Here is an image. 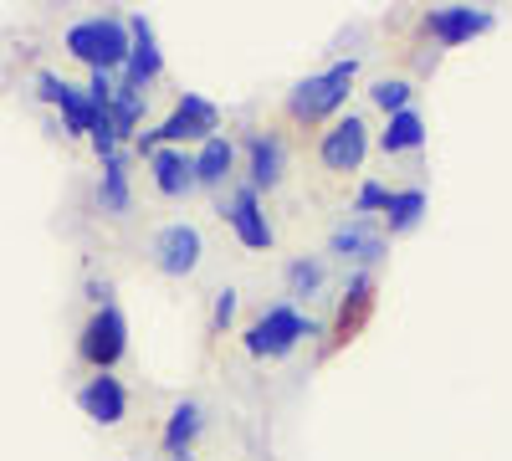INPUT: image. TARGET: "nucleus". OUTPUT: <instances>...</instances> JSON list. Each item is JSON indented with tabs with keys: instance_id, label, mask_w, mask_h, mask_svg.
<instances>
[{
	"instance_id": "f8f14e48",
	"label": "nucleus",
	"mask_w": 512,
	"mask_h": 461,
	"mask_svg": "<svg viewBox=\"0 0 512 461\" xmlns=\"http://www.w3.org/2000/svg\"><path fill=\"white\" fill-rule=\"evenodd\" d=\"M246 170H251V190H272V185H282V175H287V144L277 139V134H267V129H251L246 134Z\"/></svg>"
},
{
	"instance_id": "6ab92c4d",
	"label": "nucleus",
	"mask_w": 512,
	"mask_h": 461,
	"mask_svg": "<svg viewBox=\"0 0 512 461\" xmlns=\"http://www.w3.org/2000/svg\"><path fill=\"white\" fill-rule=\"evenodd\" d=\"M420 144H425V118H420L415 108L395 113L390 123H384V134H379V149H384V154H410V149H420Z\"/></svg>"
},
{
	"instance_id": "5701e85b",
	"label": "nucleus",
	"mask_w": 512,
	"mask_h": 461,
	"mask_svg": "<svg viewBox=\"0 0 512 461\" xmlns=\"http://www.w3.org/2000/svg\"><path fill=\"white\" fill-rule=\"evenodd\" d=\"M369 98H374V108H384V113H405L410 108V98H415V88H410V82L405 77H379L374 82V88H369Z\"/></svg>"
},
{
	"instance_id": "7ed1b4c3",
	"label": "nucleus",
	"mask_w": 512,
	"mask_h": 461,
	"mask_svg": "<svg viewBox=\"0 0 512 461\" xmlns=\"http://www.w3.org/2000/svg\"><path fill=\"white\" fill-rule=\"evenodd\" d=\"M354 77H359V57L333 62V67H323V72L303 77V82L292 88V98H287L292 118H303V123L333 118L338 108H344V98H349V88H354Z\"/></svg>"
},
{
	"instance_id": "a211bd4d",
	"label": "nucleus",
	"mask_w": 512,
	"mask_h": 461,
	"mask_svg": "<svg viewBox=\"0 0 512 461\" xmlns=\"http://www.w3.org/2000/svg\"><path fill=\"white\" fill-rule=\"evenodd\" d=\"M231 164H236V144H231L226 134L205 139L200 154H195V185H221V180L231 175Z\"/></svg>"
},
{
	"instance_id": "f03ea898",
	"label": "nucleus",
	"mask_w": 512,
	"mask_h": 461,
	"mask_svg": "<svg viewBox=\"0 0 512 461\" xmlns=\"http://www.w3.org/2000/svg\"><path fill=\"white\" fill-rule=\"evenodd\" d=\"M128 47H134V36H128V21L118 16H88L67 31V52L77 62H88L93 72H123Z\"/></svg>"
},
{
	"instance_id": "20e7f679",
	"label": "nucleus",
	"mask_w": 512,
	"mask_h": 461,
	"mask_svg": "<svg viewBox=\"0 0 512 461\" xmlns=\"http://www.w3.org/2000/svg\"><path fill=\"white\" fill-rule=\"evenodd\" d=\"M313 333H323L313 318H303L292 303H277L246 328V354L251 359H287L303 339H313Z\"/></svg>"
},
{
	"instance_id": "2eb2a0df",
	"label": "nucleus",
	"mask_w": 512,
	"mask_h": 461,
	"mask_svg": "<svg viewBox=\"0 0 512 461\" xmlns=\"http://www.w3.org/2000/svg\"><path fill=\"white\" fill-rule=\"evenodd\" d=\"M149 170H154L159 195H185V190H195V154H185V149H154V154H149Z\"/></svg>"
},
{
	"instance_id": "f257e3e1",
	"label": "nucleus",
	"mask_w": 512,
	"mask_h": 461,
	"mask_svg": "<svg viewBox=\"0 0 512 461\" xmlns=\"http://www.w3.org/2000/svg\"><path fill=\"white\" fill-rule=\"evenodd\" d=\"M216 129H221V108L210 103V98H200V93H185L159 129H144L139 134V154L175 149V144H205V139H216Z\"/></svg>"
},
{
	"instance_id": "aec40b11",
	"label": "nucleus",
	"mask_w": 512,
	"mask_h": 461,
	"mask_svg": "<svg viewBox=\"0 0 512 461\" xmlns=\"http://www.w3.org/2000/svg\"><path fill=\"white\" fill-rule=\"evenodd\" d=\"M144 88H128V82L118 77V93H113V103H108V118H113V129H118V139H128V134H139V123H144Z\"/></svg>"
},
{
	"instance_id": "0eeeda50",
	"label": "nucleus",
	"mask_w": 512,
	"mask_h": 461,
	"mask_svg": "<svg viewBox=\"0 0 512 461\" xmlns=\"http://www.w3.org/2000/svg\"><path fill=\"white\" fill-rule=\"evenodd\" d=\"M425 31H431L436 47H466L472 36L492 31V11H482V6H431L425 11Z\"/></svg>"
},
{
	"instance_id": "412c9836",
	"label": "nucleus",
	"mask_w": 512,
	"mask_h": 461,
	"mask_svg": "<svg viewBox=\"0 0 512 461\" xmlns=\"http://www.w3.org/2000/svg\"><path fill=\"white\" fill-rule=\"evenodd\" d=\"M420 216H425V190H390V205H384V226H390V236L415 231Z\"/></svg>"
},
{
	"instance_id": "4be33fe9",
	"label": "nucleus",
	"mask_w": 512,
	"mask_h": 461,
	"mask_svg": "<svg viewBox=\"0 0 512 461\" xmlns=\"http://www.w3.org/2000/svg\"><path fill=\"white\" fill-rule=\"evenodd\" d=\"M62 123H67V134H93L98 129V118H103V108L88 98V88H72L67 82V93H62Z\"/></svg>"
},
{
	"instance_id": "f3484780",
	"label": "nucleus",
	"mask_w": 512,
	"mask_h": 461,
	"mask_svg": "<svg viewBox=\"0 0 512 461\" xmlns=\"http://www.w3.org/2000/svg\"><path fill=\"white\" fill-rule=\"evenodd\" d=\"M200 431H205V410L195 400H180L175 410H169V421H164V451L169 456H185Z\"/></svg>"
},
{
	"instance_id": "ddd939ff",
	"label": "nucleus",
	"mask_w": 512,
	"mask_h": 461,
	"mask_svg": "<svg viewBox=\"0 0 512 461\" xmlns=\"http://www.w3.org/2000/svg\"><path fill=\"white\" fill-rule=\"evenodd\" d=\"M369 313H374V277L354 272L349 287H344V303H338V318H333V349H344L349 339H359Z\"/></svg>"
},
{
	"instance_id": "bb28decb",
	"label": "nucleus",
	"mask_w": 512,
	"mask_h": 461,
	"mask_svg": "<svg viewBox=\"0 0 512 461\" xmlns=\"http://www.w3.org/2000/svg\"><path fill=\"white\" fill-rule=\"evenodd\" d=\"M169 461H195V456H190V451H185V456H169Z\"/></svg>"
},
{
	"instance_id": "393cba45",
	"label": "nucleus",
	"mask_w": 512,
	"mask_h": 461,
	"mask_svg": "<svg viewBox=\"0 0 512 461\" xmlns=\"http://www.w3.org/2000/svg\"><path fill=\"white\" fill-rule=\"evenodd\" d=\"M384 205H390V185L364 180V185H359V195H354V211H359V221H369V216H384Z\"/></svg>"
},
{
	"instance_id": "423d86ee",
	"label": "nucleus",
	"mask_w": 512,
	"mask_h": 461,
	"mask_svg": "<svg viewBox=\"0 0 512 461\" xmlns=\"http://www.w3.org/2000/svg\"><path fill=\"white\" fill-rule=\"evenodd\" d=\"M318 154H323V164H328L333 175H349V170H359L364 154H369V123H364L359 113L333 118V129L323 134Z\"/></svg>"
},
{
	"instance_id": "b1692460",
	"label": "nucleus",
	"mask_w": 512,
	"mask_h": 461,
	"mask_svg": "<svg viewBox=\"0 0 512 461\" xmlns=\"http://www.w3.org/2000/svg\"><path fill=\"white\" fill-rule=\"evenodd\" d=\"M318 287H323V262H318V257L287 262V292H292V298H313Z\"/></svg>"
},
{
	"instance_id": "dca6fc26",
	"label": "nucleus",
	"mask_w": 512,
	"mask_h": 461,
	"mask_svg": "<svg viewBox=\"0 0 512 461\" xmlns=\"http://www.w3.org/2000/svg\"><path fill=\"white\" fill-rule=\"evenodd\" d=\"M98 205L108 216H128L134 211V190H128V159L123 149L103 159V185H98Z\"/></svg>"
},
{
	"instance_id": "9d476101",
	"label": "nucleus",
	"mask_w": 512,
	"mask_h": 461,
	"mask_svg": "<svg viewBox=\"0 0 512 461\" xmlns=\"http://www.w3.org/2000/svg\"><path fill=\"white\" fill-rule=\"evenodd\" d=\"M128 36H134V47H128V62H123V82H128V88H149V82L164 72L159 41H154V21L144 11L128 16Z\"/></svg>"
},
{
	"instance_id": "39448f33",
	"label": "nucleus",
	"mask_w": 512,
	"mask_h": 461,
	"mask_svg": "<svg viewBox=\"0 0 512 461\" xmlns=\"http://www.w3.org/2000/svg\"><path fill=\"white\" fill-rule=\"evenodd\" d=\"M123 349H128V318L113 308V303H103L93 318H88V328H82V339H77V354L88 359L98 374H108L118 359H123Z\"/></svg>"
},
{
	"instance_id": "a878e982",
	"label": "nucleus",
	"mask_w": 512,
	"mask_h": 461,
	"mask_svg": "<svg viewBox=\"0 0 512 461\" xmlns=\"http://www.w3.org/2000/svg\"><path fill=\"white\" fill-rule=\"evenodd\" d=\"M236 303H241V292H236V287H221V292H216V308H210V328L226 333L231 318H236Z\"/></svg>"
},
{
	"instance_id": "1a4fd4ad",
	"label": "nucleus",
	"mask_w": 512,
	"mask_h": 461,
	"mask_svg": "<svg viewBox=\"0 0 512 461\" xmlns=\"http://www.w3.org/2000/svg\"><path fill=\"white\" fill-rule=\"evenodd\" d=\"M221 221H226V226L236 231V241L251 246V251H267V246H272V221H267V211H262V200H256L251 185H241V190L221 205Z\"/></svg>"
},
{
	"instance_id": "4468645a",
	"label": "nucleus",
	"mask_w": 512,
	"mask_h": 461,
	"mask_svg": "<svg viewBox=\"0 0 512 461\" xmlns=\"http://www.w3.org/2000/svg\"><path fill=\"white\" fill-rule=\"evenodd\" d=\"M77 405H82V415H88V421L118 426L123 415H128V390L113 380V374H93V380L77 390Z\"/></svg>"
},
{
	"instance_id": "6e6552de",
	"label": "nucleus",
	"mask_w": 512,
	"mask_h": 461,
	"mask_svg": "<svg viewBox=\"0 0 512 461\" xmlns=\"http://www.w3.org/2000/svg\"><path fill=\"white\" fill-rule=\"evenodd\" d=\"M200 251H205L200 231L185 226V221H175V226H164V231L154 236V267H159L164 277H190V272L200 267Z\"/></svg>"
},
{
	"instance_id": "9b49d317",
	"label": "nucleus",
	"mask_w": 512,
	"mask_h": 461,
	"mask_svg": "<svg viewBox=\"0 0 512 461\" xmlns=\"http://www.w3.org/2000/svg\"><path fill=\"white\" fill-rule=\"evenodd\" d=\"M328 251H333V257H344V262H354V267H374L384 251H390V241H384L379 226H369V221L354 216V221H344V226H333Z\"/></svg>"
}]
</instances>
